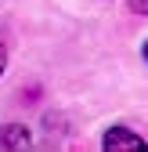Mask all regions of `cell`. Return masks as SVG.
<instances>
[{"label": "cell", "mask_w": 148, "mask_h": 152, "mask_svg": "<svg viewBox=\"0 0 148 152\" xmlns=\"http://www.w3.org/2000/svg\"><path fill=\"white\" fill-rule=\"evenodd\" d=\"M101 148H130V152H141L148 148L141 134H134V130H126V127H112V130H105V138H101Z\"/></svg>", "instance_id": "6da1fadb"}, {"label": "cell", "mask_w": 148, "mask_h": 152, "mask_svg": "<svg viewBox=\"0 0 148 152\" xmlns=\"http://www.w3.org/2000/svg\"><path fill=\"white\" fill-rule=\"evenodd\" d=\"M29 145V130L25 127H4V130H0V148H25Z\"/></svg>", "instance_id": "7a4b0ae2"}, {"label": "cell", "mask_w": 148, "mask_h": 152, "mask_svg": "<svg viewBox=\"0 0 148 152\" xmlns=\"http://www.w3.org/2000/svg\"><path fill=\"white\" fill-rule=\"evenodd\" d=\"M130 11H137V15H148V0H130Z\"/></svg>", "instance_id": "3957f363"}, {"label": "cell", "mask_w": 148, "mask_h": 152, "mask_svg": "<svg viewBox=\"0 0 148 152\" xmlns=\"http://www.w3.org/2000/svg\"><path fill=\"white\" fill-rule=\"evenodd\" d=\"M4 65H7V51H4V44H0V76H4Z\"/></svg>", "instance_id": "277c9868"}, {"label": "cell", "mask_w": 148, "mask_h": 152, "mask_svg": "<svg viewBox=\"0 0 148 152\" xmlns=\"http://www.w3.org/2000/svg\"><path fill=\"white\" fill-rule=\"evenodd\" d=\"M144 58H148V44H144Z\"/></svg>", "instance_id": "5b68a950"}]
</instances>
